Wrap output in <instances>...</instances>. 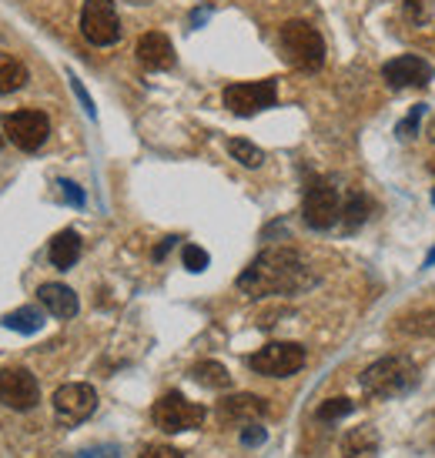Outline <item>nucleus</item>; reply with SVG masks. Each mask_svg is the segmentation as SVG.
<instances>
[{"label": "nucleus", "instance_id": "obj_8", "mask_svg": "<svg viewBox=\"0 0 435 458\" xmlns=\"http://www.w3.org/2000/svg\"><path fill=\"white\" fill-rule=\"evenodd\" d=\"M278 98L275 81H248V84H231L225 88V107L238 117H252L258 111H269Z\"/></svg>", "mask_w": 435, "mask_h": 458}, {"label": "nucleus", "instance_id": "obj_9", "mask_svg": "<svg viewBox=\"0 0 435 458\" xmlns=\"http://www.w3.org/2000/svg\"><path fill=\"white\" fill-rule=\"evenodd\" d=\"M4 134L21 148V151L34 154L44 148V140L51 134V121L40 111H17V114L4 117Z\"/></svg>", "mask_w": 435, "mask_h": 458}, {"label": "nucleus", "instance_id": "obj_11", "mask_svg": "<svg viewBox=\"0 0 435 458\" xmlns=\"http://www.w3.org/2000/svg\"><path fill=\"white\" fill-rule=\"evenodd\" d=\"M0 402L13 411H30L40 402V385L27 369L0 371Z\"/></svg>", "mask_w": 435, "mask_h": 458}, {"label": "nucleus", "instance_id": "obj_31", "mask_svg": "<svg viewBox=\"0 0 435 458\" xmlns=\"http://www.w3.org/2000/svg\"><path fill=\"white\" fill-rule=\"evenodd\" d=\"M71 88H74L77 101L84 104V111H88V117H94V114H98V111H94V101H90V94H88V90H84V84H81V81H77L74 74H71Z\"/></svg>", "mask_w": 435, "mask_h": 458}, {"label": "nucleus", "instance_id": "obj_14", "mask_svg": "<svg viewBox=\"0 0 435 458\" xmlns=\"http://www.w3.org/2000/svg\"><path fill=\"white\" fill-rule=\"evenodd\" d=\"M134 54H138V61H141L144 71H167V67H175V47H171V40H167L161 30L141 34Z\"/></svg>", "mask_w": 435, "mask_h": 458}, {"label": "nucleus", "instance_id": "obj_6", "mask_svg": "<svg viewBox=\"0 0 435 458\" xmlns=\"http://www.w3.org/2000/svg\"><path fill=\"white\" fill-rule=\"evenodd\" d=\"M248 365L265 378H288L305 365V348L294 342H271L258 348L255 355L248 358Z\"/></svg>", "mask_w": 435, "mask_h": 458}, {"label": "nucleus", "instance_id": "obj_28", "mask_svg": "<svg viewBox=\"0 0 435 458\" xmlns=\"http://www.w3.org/2000/svg\"><path fill=\"white\" fill-rule=\"evenodd\" d=\"M265 438H269V432H265L258 421H252V425H244L242 428V445H248V448L265 445Z\"/></svg>", "mask_w": 435, "mask_h": 458}, {"label": "nucleus", "instance_id": "obj_38", "mask_svg": "<svg viewBox=\"0 0 435 458\" xmlns=\"http://www.w3.org/2000/svg\"><path fill=\"white\" fill-rule=\"evenodd\" d=\"M432 204H435V188H432Z\"/></svg>", "mask_w": 435, "mask_h": 458}, {"label": "nucleus", "instance_id": "obj_35", "mask_svg": "<svg viewBox=\"0 0 435 458\" xmlns=\"http://www.w3.org/2000/svg\"><path fill=\"white\" fill-rule=\"evenodd\" d=\"M435 265V248L429 251V258H425V267H432Z\"/></svg>", "mask_w": 435, "mask_h": 458}, {"label": "nucleus", "instance_id": "obj_12", "mask_svg": "<svg viewBox=\"0 0 435 458\" xmlns=\"http://www.w3.org/2000/svg\"><path fill=\"white\" fill-rule=\"evenodd\" d=\"M215 415L221 425H252V421L265 419L269 415V402L265 398H258V394H248V392H238V394H228V398H221L215 408Z\"/></svg>", "mask_w": 435, "mask_h": 458}, {"label": "nucleus", "instance_id": "obj_25", "mask_svg": "<svg viewBox=\"0 0 435 458\" xmlns=\"http://www.w3.org/2000/svg\"><path fill=\"white\" fill-rule=\"evenodd\" d=\"M181 261H184V267H188L192 275H201L211 258H208L205 248H198V244H184V251H181Z\"/></svg>", "mask_w": 435, "mask_h": 458}, {"label": "nucleus", "instance_id": "obj_5", "mask_svg": "<svg viewBox=\"0 0 435 458\" xmlns=\"http://www.w3.org/2000/svg\"><path fill=\"white\" fill-rule=\"evenodd\" d=\"M205 405H198V402H188L181 392H167L161 394L158 402H154V411L151 419L154 425L167 435H178V432H192L198 428L201 421H205Z\"/></svg>", "mask_w": 435, "mask_h": 458}, {"label": "nucleus", "instance_id": "obj_32", "mask_svg": "<svg viewBox=\"0 0 435 458\" xmlns=\"http://www.w3.org/2000/svg\"><path fill=\"white\" fill-rule=\"evenodd\" d=\"M141 458H184L178 452V448H171V445H151V448H144Z\"/></svg>", "mask_w": 435, "mask_h": 458}, {"label": "nucleus", "instance_id": "obj_36", "mask_svg": "<svg viewBox=\"0 0 435 458\" xmlns=\"http://www.w3.org/2000/svg\"><path fill=\"white\" fill-rule=\"evenodd\" d=\"M429 140H432V144H435V121H432V124H429Z\"/></svg>", "mask_w": 435, "mask_h": 458}, {"label": "nucleus", "instance_id": "obj_37", "mask_svg": "<svg viewBox=\"0 0 435 458\" xmlns=\"http://www.w3.org/2000/svg\"><path fill=\"white\" fill-rule=\"evenodd\" d=\"M0 148H4V134H0Z\"/></svg>", "mask_w": 435, "mask_h": 458}, {"label": "nucleus", "instance_id": "obj_23", "mask_svg": "<svg viewBox=\"0 0 435 458\" xmlns=\"http://www.w3.org/2000/svg\"><path fill=\"white\" fill-rule=\"evenodd\" d=\"M369 198H365V194H352V198H348V204L345 208H342V215H345V228H359L362 221H365V217H369Z\"/></svg>", "mask_w": 435, "mask_h": 458}, {"label": "nucleus", "instance_id": "obj_2", "mask_svg": "<svg viewBox=\"0 0 435 458\" xmlns=\"http://www.w3.org/2000/svg\"><path fill=\"white\" fill-rule=\"evenodd\" d=\"M359 382L371 398H398V394H409L419 385V369H415L412 358L388 355L362 371Z\"/></svg>", "mask_w": 435, "mask_h": 458}, {"label": "nucleus", "instance_id": "obj_16", "mask_svg": "<svg viewBox=\"0 0 435 458\" xmlns=\"http://www.w3.org/2000/svg\"><path fill=\"white\" fill-rule=\"evenodd\" d=\"M51 265L57 267V271H67V267L77 265V258H81V234L77 231H61V234H54L51 242Z\"/></svg>", "mask_w": 435, "mask_h": 458}, {"label": "nucleus", "instance_id": "obj_17", "mask_svg": "<svg viewBox=\"0 0 435 458\" xmlns=\"http://www.w3.org/2000/svg\"><path fill=\"white\" fill-rule=\"evenodd\" d=\"M379 455V432L362 425L342 438V458H375Z\"/></svg>", "mask_w": 435, "mask_h": 458}, {"label": "nucleus", "instance_id": "obj_26", "mask_svg": "<svg viewBox=\"0 0 435 458\" xmlns=\"http://www.w3.org/2000/svg\"><path fill=\"white\" fill-rule=\"evenodd\" d=\"M422 114H425V104H415V107L409 111V117H405V121H402V124L396 128L398 138H402V140L415 138V131H419V121H422Z\"/></svg>", "mask_w": 435, "mask_h": 458}, {"label": "nucleus", "instance_id": "obj_21", "mask_svg": "<svg viewBox=\"0 0 435 458\" xmlns=\"http://www.w3.org/2000/svg\"><path fill=\"white\" fill-rule=\"evenodd\" d=\"M228 154L244 167H261V161H265V151H261V148H255L252 140H244V138H231L228 140Z\"/></svg>", "mask_w": 435, "mask_h": 458}, {"label": "nucleus", "instance_id": "obj_3", "mask_svg": "<svg viewBox=\"0 0 435 458\" xmlns=\"http://www.w3.org/2000/svg\"><path fill=\"white\" fill-rule=\"evenodd\" d=\"M282 47L298 71H319L325 64V40L308 21H285Z\"/></svg>", "mask_w": 435, "mask_h": 458}, {"label": "nucleus", "instance_id": "obj_7", "mask_svg": "<svg viewBox=\"0 0 435 458\" xmlns=\"http://www.w3.org/2000/svg\"><path fill=\"white\" fill-rule=\"evenodd\" d=\"M81 34L94 47H111L121 38V21H117L115 0H84L81 7Z\"/></svg>", "mask_w": 435, "mask_h": 458}, {"label": "nucleus", "instance_id": "obj_18", "mask_svg": "<svg viewBox=\"0 0 435 458\" xmlns=\"http://www.w3.org/2000/svg\"><path fill=\"white\" fill-rule=\"evenodd\" d=\"M4 328L17 331V335H38L44 328V311L38 305H24L11 311V315H4Z\"/></svg>", "mask_w": 435, "mask_h": 458}, {"label": "nucleus", "instance_id": "obj_34", "mask_svg": "<svg viewBox=\"0 0 435 458\" xmlns=\"http://www.w3.org/2000/svg\"><path fill=\"white\" fill-rule=\"evenodd\" d=\"M192 21H194V24H201V21H208V11H194V13H192Z\"/></svg>", "mask_w": 435, "mask_h": 458}, {"label": "nucleus", "instance_id": "obj_13", "mask_svg": "<svg viewBox=\"0 0 435 458\" xmlns=\"http://www.w3.org/2000/svg\"><path fill=\"white\" fill-rule=\"evenodd\" d=\"M382 74L392 88L402 90V88H425V84L435 77V71L429 61H422V57L402 54V57H396V61H388V64L382 67Z\"/></svg>", "mask_w": 435, "mask_h": 458}, {"label": "nucleus", "instance_id": "obj_4", "mask_svg": "<svg viewBox=\"0 0 435 458\" xmlns=\"http://www.w3.org/2000/svg\"><path fill=\"white\" fill-rule=\"evenodd\" d=\"M338 215H342L338 188L328 178L311 174L305 184V194H302V217H305V225L315 231H328L338 221Z\"/></svg>", "mask_w": 435, "mask_h": 458}, {"label": "nucleus", "instance_id": "obj_29", "mask_svg": "<svg viewBox=\"0 0 435 458\" xmlns=\"http://www.w3.org/2000/svg\"><path fill=\"white\" fill-rule=\"evenodd\" d=\"M57 188H61V198H64L67 204H74V208H84V201H88V198H84V191L77 188L74 181H61Z\"/></svg>", "mask_w": 435, "mask_h": 458}, {"label": "nucleus", "instance_id": "obj_22", "mask_svg": "<svg viewBox=\"0 0 435 458\" xmlns=\"http://www.w3.org/2000/svg\"><path fill=\"white\" fill-rule=\"evenodd\" d=\"M352 408H355L352 398H328V402H321L319 405L315 419L319 421H338V419H345V415H352Z\"/></svg>", "mask_w": 435, "mask_h": 458}, {"label": "nucleus", "instance_id": "obj_27", "mask_svg": "<svg viewBox=\"0 0 435 458\" xmlns=\"http://www.w3.org/2000/svg\"><path fill=\"white\" fill-rule=\"evenodd\" d=\"M432 4L435 0H405V17L412 24H425L429 13H432Z\"/></svg>", "mask_w": 435, "mask_h": 458}, {"label": "nucleus", "instance_id": "obj_10", "mask_svg": "<svg viewBox=\"0 0 435 458\" xmlns=\"http://www.w3.org/2000/svg\"><path fill=\"white\" fill-rule=\"evenodd\" d=\"M94 408H98V392L88 382H71L54 392V411L64 425H81L94 415Z\"/></svg>", "mask_w": 435, "mask_h": 458}, {"label": "nucleus", "instance_id": "obj_19", "mask_svg": "<svg viewBox=\"0 0 435 458\" xmlns=\"http://www.w3.org/2000/svg\"><path fill=\"white\" fill-rule=\"evenodd\" d=\"M27 84V67L11 57V54L0 51V94H11V90H21Z\"/></svg>", "mask_w": 435, "mask_h": 458}, {"label": "nucleus", "instance_id": "obj_20", "mask_svg": "<svg viewBox=\"0 0 435 458\" xmlns=\"http://www.w3.org/2000/svg\"><path fill=\"white\" fill-rule=\"evenodd\" d=\"M192 378L194 382H201L205 388H228L231 385V375L221 361H201V365H194Z\"/></svg>", "mask_w": 435, "mask_h": 458}, {"label": "nucleus", "instance_id": "obj_1", "mask_svg": "<svg viewBox=\"0 0 435 458\" xmlns=\"http://www.w3.org/2000/svg\"><path fill=\"white\" fill-rule=\"evenodd\" d=\"M315 284L305 261L288 248H269L238 275V292L248 298H269V294H294Z\"/></svg>", "mask_w": 435, "mask_h": 458}, {"label": "nucleus", "instance_id": "obj_24", "mask_svg": "<svg viewBox=\"0 0 435 458\" xmlns=\"http://www.w3.org/2000/svg\"><path fill=\"white\" fill-rule=\"evenodd\" d=\"M398 328L409 331V335H435V315H429V311L402 315V318H398Z\"/></svg>", "mask_w": 435, "mask_h": 458}, {"label": "nucleus", "instance_id": "obj_30", "mask_svg": "<svg viewBox=\"0 0 435 458\" xmlns=\"http://www.w3.org/2000/svg\"><path fill=\"white\" fill-rule=\"evenodd\" d=\"M74 458H121V452H117V445H94V448L77 452Z\"/></svg>", "mask_w": 435, "mask_h": 458}, {"label": "nucleus", "instance_id": "obj_33", "mask_svg": "<svg viewBox=\"0 0 435 458\" xmlns=\"http://www.w3.org/2000/svg\"><path fill=\"white\" fill-rule=\"evenodd\" d=\"M175 244H178V238H165V242H161L158 248H154V261H161V258H165L167 251L175 248Z\"/></svg>", "mask_w": 435, "mask_h": 458}, {"label": "nucleus", "instance_id": "obj_15", "mask_svg": "<svg viewBox=\"0 0 435 458\" xmlns=\"http://www.w3.org/2000/svg\"><path fill=\"white\" fill-rule=\"evenodd\" d=\"M38 298H40V305L51 311L54 318H61V321H67V318H74L77 315V308H81V301H77V294L67 288V284H40V292H38Z\"/></svg>", "mask_w": 435, "mask_h": 458}]
</instances>
